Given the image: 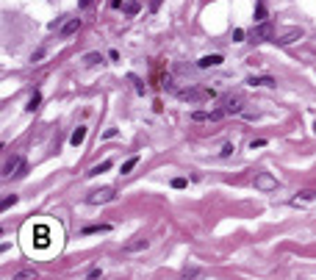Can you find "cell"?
I'll return each instance as SVG.
<instances>
[{
    "instance_id": "obj_1",
    "label": "cell",
    "mask_w": 316,
    "mask_h": 280,
    "mask_svg": "<svg viewBox=\"0 0 316 280\" xmlns=\"http://www.w3.org/2000/svg\"><path fill=\"white\" fill-rule=\"evenodd\" d=\"M242 108H244L242 94H228V97H225V108H222L225 114H242Z\"/></svg>"
},
{
    "instance_id": "obj_2",
    "label": "cell",
    "mask_w": 316,
    "mask_h": 280,
    "mask_svg": "<svg viewBox=\"0 0 316 280\" xmlns=\"http://www.w3.org/2000/svg\"><path fill=\"white\" fill-rule=\"evenodd\" d=\"M274 36V25L272 23H261L255 31H252V42H266V39Z\"/></svg>"
},
{
    "instance_id": "obj_3",
    "label": "cell",
    "mask_w": 316,
    "mask_h": 280,
    "mask_svg": "<svg viewBox=\"0 0 316 280\" xmlns=\"http://www.w3.org/2000/svg\"><path fill=\"white\" fill-rule=\"evenodd\" d=\"M255 189H261V192H274V189H278V181H274L269 172H261L255 177Z\"/></svg>"
},
{
    "instance_id": "obj_4",
    "label": "cell",
    "mask_w": 316,
    "mask_h": 280,
    "mask_svg": "<svg viewBox=\"0 0 316 280\" xmlns=\"http://www.w3.org/2000/svg\"><path fill=\"white\" fill-rule=\"evenodd\" d=\"M108 200H114V189H111V186L97 189V192L89 194V203H92V206H97V203H108Z\"/></svg>"
},
{
    "instance_id": "obj_5",
    "label": "cell",
    "mask_w": 316,
    "mask_h": 280,
    "mask_svg": "<svg viewBox=\"0 0 316 280\" xmlns=\"http://www.w3.org/2000/svg\"><path fill=\"white\" fill-rule=\"evenodd\" d=\"M50 228H45V225H39V228H33V244H36V247H47V244H50Z\"/></svg>"
},
{
    "instance_id": "obj_6",
    "label": "cell",
    "mask_w": 316,
    "mask_h": 280,
    "mask_svg": "<svg viewBox=\"0 0 316 280\" xmlns=\"http://www.w3.org/2000/svg\"><path fill=\"white\" fill-rule=\"evenodd\" d=\"M222 117H225V111H194V114H191V119H194V122H216Z\"/></svg>"
},
{
    "instance_id": "obj_7",
    "label": "cell",
    "mask_w": 316,
    "mask_h": 280,
    "mask_svg": "<svg viewBox=\"0 0 316 280\" xmlns=\"http://www.w3.org/2000/svg\"><path fill=\"white\" fill-rule=\"evenodd\" d=\"M78 28H81V19L72 17V19H67V23H64V28H61L58 36H61V39H70L72 33H78Z\"/></svg>"
},
{
    "instance_id": "obj_8",
    "label": "cell",
    "mask_w": 316,
    "mask_h": 280,
    "mask_svg": "<svg viewBox=\"0 0 316 280\" xmlns=\"http://www.w3.org/2000/svg\"><path fill=\"white\" fill-rule=\"evenodd\" d=\"M294 39H302V31H300V28H288L286 33H280L274 42H278V45H291Z\"/></svg>"
},
{
    "instance_id": "obj_9",
    "label": "cell",
    "mask_w": 316,
    "mask_h": 280,
    "mask_svg": "<svg viewBox=\"0 0 316 280\" xmlns=\"http://www.w3.org/2000/svg\"><path fill=\"white\" fill-rule=\"evenodd\" d=\"M197 64H200L203 70H208V67H219V64H222V56H219V53H214V56H203Z\"/></svg>"
},
{
    "instance_id": "obj_10",
    "label": "cell",
    "mask_w": 316,
    "mask_h": 280,
    "mask_svg": "<svg viewBox=\"0 0 316 280\" xmlns=\"http://www.w3.org/2000/svg\"><path fill=\"white\" fill-rule=\"evenodd\" d=\"M84 139H86V128L81 125V128H75V131H72L70 145H72V147H81V145H84Z\"/></svg>"
},
{
    "instance_id": "obj_11",
    "label": "cell",
    "mask_w": 316,
    "mask_h": 280,
    "mask_svg": "<svg viewBox=\"0 0 316 280\" xmlns=\"http://www.w3.org/2000/svg\"><path fill=\"white\" fill-rule=\"evenodd\" d=\"M111 230V225H106V222H100V225H86L84 228V236H92V233H108Z\"/></svg>"
},
{
    "instance_id": "obj_12",
    "label": "cell",
    "mask_w": 316,
    "mask_h": 280,
    "mask_svg": "<svg viewBox=\"0 0 316 280\" xmlns=\"http://www.w3.org/2000/svg\"><path fill=\"white\" fill-rule=\"evenodd\" d=\"M247 84H250V86H274V78H269V75H258V78H255V75H252Z\"/></svg>"
},
{
    "instance_id": "obj_13",
    "label": "cell",
    "mask_w": 316,
    "mask_h": 280,
    "mask_svg": "<svg viewBox=\"0 0 316 280\" xmlns=\"http://www.w3.org/2000/svg\"><path fill=\"white\" fill-rule=\"evenodd\" d=\"M316 200V189H305V192H300V197L294 200V206H300V203H311Z\"/></svg>"
},
{
    "instance_id": "obj_14",
    "label": "cell",
    "mask_w": 316,
    "mask_h": 280,
    "mask_svg": "<svg viewBox=\"0 0 316 280\" xmlns=\"http://www.w3.org/2000/svg\"><path fill=\"white\" fill-rule=\"evenodd\" d=\"M19 158H11V161H6V167H3V177H11L14 175V169H19Z\"/></svg>"
},
{
    "instance_id": "obj_15",
    "label": "cell",
    "mask_w": 316,
    "mask_h": 280,
    "mask_svg": "<svg viewBox=\"0 0 316 280\" xmlns=\"http://www.w3.org/2000/svg\"><path fill=\"white\" fill-rule=\"evenodd\" d=\"M139 9L142 6L136 3V0H128V3H122V11H125L128 17H133V14H139Z\"/></svg>"
},
{
    "instance_id": "obj_16",
    "label": "cell",
    "mask_w": 316,
    "mask_h": 280,
    "mask_svg": "<svg viewBox=\"0 0 316 280\" xmlns=\"http://www.w3.org/2000/svg\"><path fill=\"white\" fill-rule=\"evenodd\" d=\"M255 23H266V3L264 0H258V6H255Z\"/></svg>"
},
{
    "instance_id": "obj_17",
    "label": "cell",
    "mask_w": 316,
    "mask_h": 280,
    "mask_svg": "<svg viewBox=\"0 0 316 280\" xmlns=\"http://www.w3.org/2000/svg\"><path fill=\"white\" fill-rule=\"evenodd\" d=\"M125 250H128V252H136V250H147V242H144V238H136V242H128V244H125Z\"/></svg>"
},
{
    "instance_id": "obj_18",
    "label": "cell",
    "mask_w": 316,
    "mask_h": 280,
    "mask_svg": "<svg viewBox=\"0 0 316 280\" xmlns=\"http://www.w3.org/2000/svg\"><path fill=\"white\" fill-rule=\"evenodd\" d=\"M211 97V92H183V100H205Z\"/></svg>"
},
{
    "instance_id": "obj_19",
    "label": "cell",
    "mask_w": 316,
    "mask_h": 280,
    "mask_svg": "<svg viewBox=\"0 0 316 280\" xmlns=\"http://www.w3.org/2000/svg\"><path fill=\"white\" fill-rule=\"evenodd\" d=\"M136 164H139V155H130V158H128L125 164H122V175H128V172H130V169H133V167H136Z\"/></svg>"
},
{
    "instance_id": "obj_20",
    "label": "cell",
    "mask_w": 316,
    "mask_h": 280,
    "mask_svg": "<svg viewBox=\"0 0 316 280\" xmlns=\"http://www.w3.org/2000/svg\"><path fill=\"white\" fill-rule=\"evenodd\" d=\"M106 169H111V161H103V164H97V167H92L89 175H100V172H106Z\"/></svg>"
},
{
    "instance_id": "obj_21",
    "label": "cell",
    "mask_w": 316,
    "mask_h": 280,
    "mask_svg": "<svg viewBox=\"0 0 316 280\" xmlns=\"http://www.w3.org/2000/svg\"><path fill=\"white\" fill-rule=\"evenodd\" d=\"M39 100H42V97H39V92H33L31 100H28V111H36V108H39Z\"/></svg>"
},
{
    "instance_id": "obj_22",
    "label": "cell",
    "mask_w": 316,
    "mask_h": 280,
    "mask_svg": "<svg viewBox=\"0 0 316 280\" xmlns=\"http://www.w3.org/2000/svg\"><path fill=\"white\" fill-rule=\"evenodd\" d=\"M97 61H103L97 53H89V56H84V64H97Z\"/></svg>"
},
{
    "instance_id": "obj_23",
    "label": "cell",
    "mask_w": 316,
    "mask_h": 280,
    "mask_svg": "<svg viewBox=\"0 0 316 280\" xmlns=\"http://www.w3.org/2000/svg\"><path fill=\"white\" fill-rule=\"evenodd\" d=\"M233 42H244V31H242V28L233 31Z\"/></svg>"
},
{
    "instance_id": "obj_24",
    "label": "cell",
    "mask_w": 316,
    "mask_h": 280,
    "mask_svg": "<svg viewBox=\"0 0 316 280\" xmlns=\"http://www.w3.org/2000/svg\"><path fill=\"white\" fill-rule=\"evenodd\" d=\"M172 186H175V189H183V186H186V177H175Z\"/></svg>"
},
{
    "instance_id": "obj_25",
    "label": "cell",
    "mask_w": 316,
    "mask_h": 280,
    "mask_svg": "<svg viewBox=\"0 0 316 280\" xmlns=\"http://www.w3.org/2000/svg\"><path fill=\"white\" fill-rule=\"evenodd\" d=\"M14 203H17V197H14V194H11V197H6V200H3V208H11Z\"/></svg>"
},
{
    "instance_id": "obj_26",
    "label": "cell",
    "mask_w": 316,
    "mask_h": 280,
    "mask_svg": "<svg viewBox=\"0 0 316 280\" xmlns=\"http://www.w3.org/2000/svg\"><path fill=\"white\" fill-rule=\"evenodd\" d=\"M25 172H28V164H25V161H23V164H19V169H17V172H14V175H17V177H23Z\"/></svg>"
},
{
    "instance_id": "obj_27",
    "label": "cell",
    "mask_w": 316,
    "mask_h": 280,
    "mask_svg": "<svg viewBox=\"0 0 316 280\" xmlns=\"http://www.w3.org/2000/svg\"><path fill=\"white\" fill-rule=\"evenodd\" d=\"M17 277H36V272H33V269H23Z\"/></svg>"
},
{
    "instance_id": "obj_28",
    "label": "cell",
    "mask_w": 316,
    "mask_h": 280,
    "mask_svg": "<svg viewBox=\"0 0 316 280\" xmlns=\"http://www.w3.org/2000/svg\"><path fill=\"white\" fill-rule=\"evenodd\" d=\"M92 3H94V0H78V6H81V9H89Z\"/></svg>"
},
{
    "instance_id": "obj_29",
    "label": "cell",
    "mask_w": 316,
    "mask_h": 280,
    "mask_svg": "<svg viewBox=\"0 0 316 280\" xmlns=\"http://www.w3.org/2000/svg\"><path fill=\"white\" fill-rule=\"evenodd\" d=\"M158 6H161V0H150V9L153 11H158Z\"/></svg>"
},
{
    "instance_id": "obj_30",
    "label": "cell",
    "mask_w": 316,
    "mask_h": 280,
    "mask_svg": "<svg viewBox=\"0 0 316 280\" xmlns=\"http://www.w3.org/2000/svg\"><path fill=\"white\" fill-rule=\"evenodd\" d=\"M313 131H316V125H313Z\"/></svg>"
}]
</instances>
